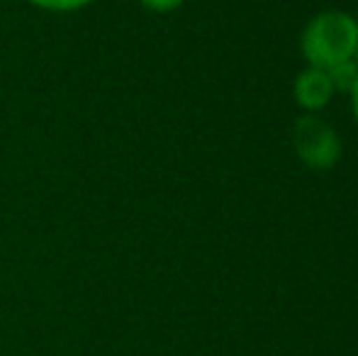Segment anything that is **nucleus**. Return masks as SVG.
I'll return each instance as SVG.
<instances>
[{
  "label": "nucleus",
  "instance_id": "nucleus-1",
  "mask_svg": "<svg viewBox=\"0 0 358 356\" xmlns=\"http://www.w3.org/2000/svg\"><path fill=\"white\" fill-rule=\"evenodd\" d=\"M358 44V20L344 10H324L305 24L300 37V52L307 66L334 69L351 62Z\"/></svg>",
  "mask_w": 358,
  "mask_h": 356
},
{
  "label": "nucleus",
  "instance_id": "nucleus-2",
  "mask_svg": "<svg viewBox=\"0 0 358 356\" xmlns=\"http://www.w3.org/2000/svg\"><path fill=\"white\" fill-rule=\"evenodd\" d=\"M292 147L305 166L315 171H329L341 159V137L327 120L317 115H302L292 129Z\"/></svg>",
  "mask_w": 358,
  "mask_h": 356
},
{
  "label": "nucleus",
  "instance_id": "nucleus-3",
  "mask_svg": "<svg viewBox=\"0 0 358 356\" xmlns=\"http://www.w3.org/2000/svg\"><path fill=\"white\" fill-rule=\"evenodd\" d=\"M292 95H295V103L300 105L305 113L315 115L331 103L336 90L331 86V78L324 69L307 66L305 71L297 73L295 83H292Z\"/></svg>",
  "mask_w": 358,
  "mask_h": 356
},
{
  "label": "nucleus",
  "instance_id": "nucleus-4",
  "mask_svg": "<svg viewBox=\"0 0 358 356\" xmlns=\"http://www.w3.org/2000/svg\"><path fill=\"white\" fill-rule=\"evenodd\" d=\"M327 73H329L331 86H334L336 93H351L358 81V64L351 59V62L336 64V66L329 69Z\"/></svg>",
  "mask_w": 358,
  "mask_h": 356
},
{
  "label": "nucleus",
  "instance_id": "nucleus-5",
  "mask_svg": "<svg viewBox=\"0 0 358 356\" xmlns=\"http://www.w3.org/2000/svg\"><path fill=\"white\" fill-rule=\"evenodd\" d=\"M32 8L42 10V13H52V15H69V13H78L85 10L95 3V0H24Z\"/></svg>",
  "mask_w": 358,
  "mask_h": 356
},
{
  "label": "nucleus",
  "instance_id": "nucleus-6",
  "mask_svg": "<svg viewBox=\"0 0 358 356\" xmlns=\"http://www.w3.org/2000/svg\"><path fill=\"white\" fill-rule=\"evenodd\" d=\"M183 3H185V0H139V5H142L144 10H149V13H156V15L173 13V10H178Z\"/></svg>",
  "mask_w": 358,
  "mask_h": 356
},
{
  "label": "nucleus",
  "instance_id": "nucleus-7",
  "mask_svg": "<svg viewBox=\"0 0 358 356\" xmlns=\"http://www.w3.org/2000/svg\"><path fill=\"white\" fill-rule=\"evenodd\" d=\"M351 110H354V120H356V124H358V81H356V86L354 90H351Z\"/></svg>",
  "mask_w": 358,
  "mask_h": 356
},
{
  "label": "nucleus",
  "instance_id": "nucleus-8",
  "mask_svg": "<svg viewBox=\"0 0 358 356\" xmlns=\"http://www.w3.org/2000/svg\"><path fill=\"white\" fill-rule=\"evenodd\" d=\"M354 62L358 64V44H356V54H354Z\"/></svg>",
  "mask_w": 358,
  "mask_h": 356
}]
</instances>
